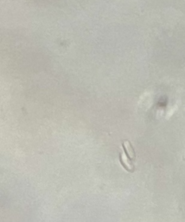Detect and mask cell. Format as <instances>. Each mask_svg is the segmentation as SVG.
<instances>
[{
    "mask_svg": "<svg viewBox=\"0 0 185 222\" xmlns=\"http://www.w3.org/2000/svg\"><path fill=\"white\" fill-rule=\"evenodd\" d=\"M122 147H123L124 151L127 154V156L132 160H135V158H136V153H135V150H134V148L132 146L130 142L128 140H124L122 142Z\"/></svg>",
    "mask_w": 185,
    "mask_h": 222,
    "instance_id": "cell-2",
    "label": "cell"
},
{
    "mask_svg": "<svg viewBox=\"0 0 185 222\" xmlns=\"http://www.w3.org/2000/svg\"><path fill=\"white\" fill-rule=\"evenodd\" d=\"M120 164L122 165V166L127 170V172H134L135 171V165H134L132 161L129 160V158L127 157V155L124 153H120Z\"/></svg>",
    "mask_w": 185,
    "mask_h": 222,
    "instance_id": "cell-1",
    "label": "cell"
}]
</instances>
